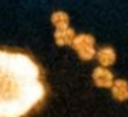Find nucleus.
I'll list each match as a JSON object with an SVG mask.
<instances>
[{
  "label": "nucleus",
  "instance_id": "obj_1",
  "mask_svg": "<svg viewBox=\"0 0 128 117\" xmlns=\"http://www.w3.org/2000/svg\"><path fill=\"white\" fill-rule=\"evenodd\" d=\"M45 94L38 64L26 53L0 49V117H25Z\"/></svg>",
  "mask_w": 128,
  "mask_h": 117
}]
</instances>
